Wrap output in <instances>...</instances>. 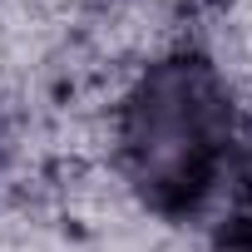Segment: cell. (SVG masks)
<instances>
[{"label": "cell", "mask_w": 252, "mask_h": 252, "mask_svg": "<svg viewBox=\"0 0 252 252\" xmlns=\"http://www.w3.org/2000/svg\"><path fill=\"white\" fill-rule=\"evenodd\" d=\"M119 163L158 218H193L232 168V94L213 60L178 50L119 104Z\"/></svg>", "instance_id": "cell-1"}, {"label": "cell", "mask_w": 252, "mask_h": 252, "mask_svg": "<svg viewBox=\"0 0 252 252\" xmlns=\"http://www.w3.org/2000/svg\"><path fill=\"white\" fill-rule=\"evenodd\" d=\"M213 252H252V222H247V218H232V222L218 232Z\"/></svg>", "instance_id": "cell-2"}, {"label": "cell", "mask_w": 252, "mask_h": 252, "mask_svg": "<svg viewBox=\"0 0 252 252\" xmlns=\"http://www.w3.org/2000/svg\"><path fill=\"white\" fill-rule=\"evenodd\" d=\"M237 218L252 222V154H247V163H242V213H237Z\"/></svg>", "instance_id": "cell-3"}]
</instances>
